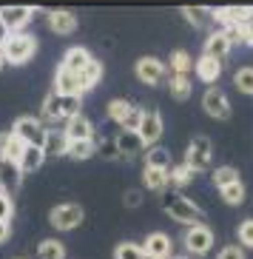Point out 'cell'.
Instances as JSON below:
<instances>
[{
    "mask_svg": "<svg viewBox=\"0 0 253 259\" xmlns=\"http://www.w3.org/2000/svg\"><path fill=\"white\" fill-rule=\"evenodd\" d=\"M31 17H34V6H3L0 9V20H3V26H6L12 34L26 29Z\"/></svg>",
    "mask_w": 253,
    "mask_h": 259,
    "instance_id": "obj_13",
    "label": "cell"
},
{
    "mask_svg": "<svg viewBox=\"0 0 253 259\" xmlns=\"http://www.w3.org/2000/svg\"><path fill=\"white\" fill-rule=\"evenodd\" d=\"M233 85H236L242 94L253 97V66H242V69H236V74H233Z\"/></svg>",
    "mask_w": 253,
    "mask_h": 259,
    "instance_id": "obj_36",
    "label": "cell"
},
{
    "mask_svg": "<svg viewBox=\"0 0 253 259\" xmlns=\"http://www.w3.org/2000/svg\"><path fill=\"white\" fill-rule=\"evenodd\" d=\"M77 114H83V97H60L54 92L43 100V108H40L43 122H69Z\"/></svg>",
    "mask_w": 253,
    "mask_h": 259,
    "instance_id": "obj_2",
    "label": "cell"
},
{
    "mask_svg": "<svg viewBox=\"0 0 253 259\" xmlns=\"http://www.w3.org/2000/svg\"><path fill=\"white\" fill-rule=\"evenodd\" d=\"M34 259H66V245L60 239H43L34 251Z\"/></svg>",
    "mask_w": 253,
    "mask_h": 259,
    "instance_id": "obj_30",
    "label": "cell"
},
{
    "mask_svg": "<svg viewBox=\"0 0 253 259\" xmlns=\"http://www.w3.org/2000/svg\"><path fill=\"white\" fill-rule=\"evenodd\" d=\"M26 145L12 134V131H0V160H9V162H17L20 154H23Z\"/></svg>",
    "mask_w": 253,
    "mask_h": 259,
    "instance_id": "obj_21",
    "label": "cell"
},
{
    "mask_svg": "<svg viewBox=\"0 0 253 259\" xmlns=\"http://www.w3.org/2000/svg\"><path fill=\"white\" fill-rule=\"evenodd\" d=\"M77 77H80V92H83V94H85V92H91L94 85L103 80V63L91 57V63H88V66H85V69L80 71Z\"/></svg>",
    "mask_w": 253,
    "mask_h": 259,
    "instance_id": "obj_25",
    "label": "cell"
},
{
    "mask_svg": "<svg viewBox=\"0 0 253 259\" xmlns=\"http://www.w3.org/2000/svg\"><path fill=\"white\" fill-rule=\"evenodd\" d=\"M0 54H3V63L23 66V63H29L37 54V37L29 34V31H15V34H9L6 46L0 49Z\"/></svg>",
    "mask_w": 253,
    "mask_h": 259,
    "instance_id": "obj_3",
    "label": "cell"
},
{
    "mask_svg": "<svg viewBox=\"0 0 253 259\" xmlns=\"http://www.w3.org/2000/svg\"><path fill=\"white\" fill-rule=\"evenodd\" d=\"M46 162V154H43V148H34V145H26L23 154H20V160H17V165H20V171L26 174H34V171H40V165Z\"/></svg>",
    "mask_w": 253,
    "mask_h": 259,
    "instance_id": "obj_22",
    "label": "cell"
},
{
    "mask_svg": "<svg viewBox=\"0 0 253 259\" xmlns=\"http://www.w3.org/2000/svg\"><path fill=\"white\" fill-rule=\"evenodd\" d=\"M242 177H239V171L233 165H216L214 174H211V183H214V188H228V185L239 183Z\"/></svg>",
    "mask_w": 253,
    "mask_h": 259,
    "instance_id": "obj_31",
    "label": "cell"
},
{
    "mask_svg": "<svg viewBox=\"0 0 253 259\" xmlns=\"http://www.w3.org/2000/svg\"><path fill=\"white\" fill-rule=\"evenodd\" d=\"M131 106H134V103H128V100H123V97L111 100V103H108V108H106V114H108V122H114L117 128H120V125H123V122H125V117H128Z\"/></svg>",
    "mask_w": 253,
    "mask_h": 259,
    "instance_id": "obj_32",
    "label": "cell"
},
{
    "mask_svg": "<svg viewBox=\"0 0 253 259\" xmlns=\"http://www.w3.org/2000/svg\"><path fill=\"white\" fill-rule=\"evenodd\" d=\"M145 165L148 168H162V171H171L174 160H171V151L168 148H162V145H154L145 151Z\"/></svg>",
    "mask_w": 253,
    "mask_h": 259,
    "instance_id": "obj_29",
    "label": "cell"
},
{
    "mask_svg": "<svg viewBox=\"0 0 253 259\" xmlns=\"http://www.w3.org/2000/svg\"><path fill=\"white\" fill-rule=\"evenodd\" d=\"M216 259H247L245 251L239 248V245H225L222 251L216 253Z\"/></svg>",
    "mask_w": 253,
    "mask_h": 259,
    "instance_id": "obj_42",
    "label": "cell"
},
{
    "mask_svg": "<svg viewBox=\"0 0 253 259\" xmlns=\"http://www.w3.org/2000/svg\"><path fill=\"white\" fill-rule=\"evenodd\" d=\"M230 49H233V43H230L228 34H225L222 29H214L205 37L202 54H205V57H214V60H219V63H225V60H228V54H230Z\"/></svg>",
    "mask_w": 253,
    "mask_h": 259,
    "instance_id": "obj_12",
    "label": "cell"
},
{
    "mask_svg": "<svg viewBox=\"0 0 253 259\" xmlns=\"http://www.w3.org/2000/svg\"><path fill=\"white\" fill-rule=\"evenodd\" d=\"M117 151H120V160H134V157H139V154L145 151V145H142V140H139L137 131H117Z\"/></svg>",
    "mask_w": 253,
    "mask_h": 259,
    "instance_id": "obj_15",
    "label": "cell"
},
{
    "mask_svg": "<svg viewBox=\"0 0 253 259\" xmlns=\"http://www.w3.org/2000/svg\"><path fill=\"white\" fill-rule=\"evenodd\" d=\"M94 140H77V143H69V148H66V157H71V160H88V157H94Z\"/></svg>",
    "mask_w": 253,
    "mask_h": 259,
    "instance_id": "obj_35",
    "label": "cell"
},
{
    "mask_svg": "<svg viewBox=\"0 0 253 259\" xmlns=\"http://www.w3.org/2000/svg\"><path fill=\"white\" fill-rule=\"evenodd\" d=\"M214 242H216V234L211 231V225H205V222L185 228L182 245H185V253H188V256H205V253H211Z\"/></svg>",
    "mask_w": 253,
    "mask_h": 259,
    "instance_id": "obj_5",
    "label": "cell"
},
{
    "mask_svg": "<svg viewBox=\"0 0 253 259\" xmlns=\"http://www.w3.org/2000/svg\"><path fill=\"white\" fill-rule=\"evenodd\" d=\"M134 74H137L139 83L145 85H160L165 77H168V69H165V63L160 57H139L134 63Z\"/></svg>",
    "mask_w": 253,
    "mask_h": 259,
    "instance_id": "obj_9",
    "label": "cell"
},
{
    "mask_svg": "<svg viewBox=\"0 0 253 259\" xmlns=\"http://www.w3.org/2000/svg\"><path fill=\"white\" fill-rule=\"evenodd\" d=\"M46 23H48V29H52L54 34H71V31H77V17L71 15V12H66V9L48 12Z\"/></svg>",
    "mask_w": 253,
    "mask_h": 259,
    "instance_id": "obj_19",
    "label": "cell"
},
{
    "mask_svg": "<svg viewBox=\"0 0 253 259\" xmlns=\"http://www.w3.org/2000/svg\"><path fill=\"white\" fill-rule=\"evenodd\" d=\"M182 162L191 168L193 174L208 171V168H211V162H214V145H211V140H208L205 134L193 137L191 143H188V148H185V160Z\"/></svg>",
    "mask_w": 253,
    "mask_h": 259,
    "instance_id": "obj_6",
    "label": "cell"
},
{
    "mask_svg": "<svg viewBox=\"0 0 253 259\" xmlns=\"http://www.w3.org/2000/svg\"><path fill=\"white\" fill-rule=\"evenodd\" d=\"M171 259H191V256H185V253H174Z\"/></svg>",
    "mask_w": 253,
    "mask_h": 259,
    "instance_id": "obj_46",
    "label": "cell"
},
{
    "mask_svg": "<svg viewBox=\"0 0 253 259\" xmlns=\"http://www.w3.org/2000/svg\"><path fill=\"white\" fill-rule=\"evenodd\" d=\"M63 134L69 143H77V140H94V122L85 114L71 117L69 122H63Z\"/></svg>",
    "mask_w": 253,
    "mask_h": 259,
    "instance_id": "obj_16",
    "label": "cell"
},
{
    "mask_svg": "<svg viewBox=\"0 0 253 259\" xmlns=\"http://www.w3.org/2000/svg\"><path fill=\"white\" fill-rule=\"evenodd\" d=\"M12 134H15L17 140L23 145H34V148H43V143H46V122L40 120V117H31V114H23L17 117L15 122H12Z\"/></svg>",
    "mask_w": 253,
    "mask_h": 259,
    "instance_id": "obj_4",
    "label": "cell"
},
{
    "mask_svg": "<svg viewBox=\"0 0 253 259\" xmlns=\"http://www.w3.org/2000/svg\"><path fill=\"white\" fill-rule=\"evenodd\" d=\"M123 202H125V208H139V205H142V191H139V188H128V191H125V197H123Z\"/></svg>",
    "mask_w": 253,
    "mask_h": 259,
    "instance_id": "obj_43",
    "label": "cell"
},
{
    "mask_svg": "<svg viewBox=\"0 0 253 259\" xmlns=\"http://www.w3.org/2000/svg\"><path fill=\"white\" fill-rule=\"evenodd\" d=\"M182 17L193 26V29H205V26L214 20V9H208V6H182Z\"/></svg>",
    "mask_w": 253,
    "mask_h": 259,
    "instance_id": "obj_24",
    "label": "cell"
},
{
    "mask_svg": "<svg viewBox=\"0 0 253 259\" xmlns=\"http://www.w3.org/2000/svg\"><path fill=\"white\" fill-rule=\"evenodd\" d=\"M88 63H91V54H88V49H85V46H74V49H69V52L63 54L60 69L71 71V74H80V71L88 66Z\"/></svg>",
    "mask_w": 253,
    "mask_h": 259,
    "instance_id": "obj_20",
    "label": "cell"
},
{
    "mask_svg": "<svg viewBox=\"0 0 253 259\" xmlns=\"http://www.w3.org/2000/svg\"><path fill=\"white\" fill-rule=\"evenodd\" d=\"M142 114H145V108L131 106L128 117H125V122L120 125V128H123V131H137V128H139V122H142Z\"/></svg>",
    "mask_w": 253,
    "mask_h": 259,
    "instance_id": "obj_39",
    "label": "cell"
},
{
    "mask_svg": "<svg viewBox=\"0 0 253 259\" xmlns=\"http://www.w3.org/2000/svg\"><path fill=\"white\" fill-rule=\"evenodd\" d=\"M222 66L225 63L214 60V57H205V54H199V57L193 60V71H196V77H199L202 83H208V89L216 85V80L222 77Z\"/></svg>",
    "mask_w": 253,
    "mask_h": 259,
    "instance_id": "obj_17",
    "label": "cell"
},
{
    "mask_svg": "<svg viewBox=\"0 0 253 259\" xmlns=\"http://www.w3.org/2000/svg\"><path fill=\"white\" fill-rule=\"evenodd\" d=\"M162 131H165V125H162V114L157 111V108H145L142 122H139V128H137L142 145H145V148H154V145L162 140Z\"/></svg>",
    "mask_w": 253,
    "mask_h": 259,
    "instance_id": "obj_10",
    "label": "cell"
},
{
    "mask_svg": "<svg viewBox=\"0 0 253 259\" xmlns=\"http://www.w3.org/2000/svg\"><path fill=\"white\" fill-rule=\"evenodd\" d=\"M12 213H15V199L0 194V222H12Z\"/></svg>",
    "mask_w": 253,
    "mask_h": 259,
    "instance_id": "obj_41",
    "label": "cell"
},
{
    "mask_svg": "<svg viewBox=\"0 0 253 259\" xmlns=\"http://www.w3.org/2000/svg\"><path fill=\"white\" fill-rule=\"evenodd\" d=\"M165 83H168V92H171V97L174 100H188L191 97V77H185V74H171L168 71V77H165Z\"/></svg>",
    "mask_w": 253,
    "mask_h": 259,
    "instance_id": "obj_27",
    "label": "cell"
},
{
    "mask_svg": "<svg viewBox=\"0 0 253 259\" xmlns=\"http://www.w3.org/2000/svg\"><path fill=\"white\" fill-rule=\"evenodd\" d=\"M165 69L171 71V74H185V77H191L193 71V57L185 49H177V52H171V60Z\"/></svg>",
    "mask_w": 253,
    "mask_h": 259,
    "instance_id": "obj_26",
    "label": "cell"
},
{
    "mask_svg": "<svg viewBox=\"0 0 253 259\" xmlns=\"http://www.w3.org/2000/svg\"><path fill=\"white\" fill-rule=\"evenodd\" d=\"M54 94H60V97H83L80 77L57 66V71H54Z\"/></svg>",
    "mask_w": 253,
    "mask_h": 259,
    "instance_id": "obj_18",
    "label": "cell"
},
{
    "mask_svg": "<svg viewBox=\"0 0 253 259\" xmlns=\"http://www.w3.org/2000/svg\"><path fill=\"white\" fill-rule=\"evenodd\" d=\"M162 211L168 213L174 222L185 225V228H191V225H199L202 222L199 205H196L193 199H188L185 194H179V191H165V194H162Z\"/></svg>",
    "mask_w": 253,
    "mask_h": 259,
    "instance_id": "obj_1",
    "label": "cell"
},
{
    "mask_svg": "<svg viewBox=\"0 0 253 259\" xmlns=\"http://www.w3.org/2000/svg\"><path fill=\"white\" fill-rule=\"evenodd\" d=\"M23 185V171L17 162H9V160H0V194L6 197H15L17 191Z\"/></svg>",
    "mask_w": 253,
    "mask_h": 259,
    "instance_id": "obj_14",
    "label": "cell"
},
{
    "mask_svg": "<svg viewBox=\"0 0 253 259\" xmlns=\"http://www.w3.org/2000/svg\"><path fill=\"white\" fill-rule=\"evenodd\" d=\"M9 236H12V222H0V245L9 242Z\"/></svg>",
    "mask_w": 253,
    "mask_h": 259,
    "instance_id": "obj_44",
    "label": "cell"
},
{
    "mask_svg": "<svg viewBox=\"0 0 253 259\" xmlns=\"http://www.w3.org/2000/svg\"><path fill=\"white\" fill-rule=\"evenodd\" d=\"M83 220H85V211L77 202H60V205H54L48 211V222L57 231H74L83 225Z\"/></svg>",
    "mask_w": 253,
    "mask_h": 259,
    "instance_id": "obj_7",
    "label": "cell"
},
{
    "mask_svg": "<svg viewBox=\"0 0 253 259\" xmlns=\"http://www.w3.org/2000/svg\"><path fill=\"white\" fill-rule=\"evenodd\" d=\"M9 34H12V31H9L6 26H3V20H0V49L6 46V40H9Z\"/></svg>",
    "mask_w": 253,
    "mask_h": 259,
    "instance_id": "obj_45",
    "label": "cell"
},
{
    "mask_svg": "<svg viewBox=\"0 0 253 259\" xmlns=\"http://www.w3.org/2000/svg\"><path fill=\"white\" fill-rule=\"evenodd\" d=\"M142 185L148 191H157V194H165L168 191V171H162V168H142Z\"/></svg>",
    "mask_w": 253,
    "mask_h": 259,
    "instance_id": "obj_23",
    "label": "cell"
},
{
    "mask_svg": "<svg viewBox=\"0 0 253 259\" xmlns=\"http://www.w3.org/2000/svg\"><path fill=\"white\" fill-rule=\"evenodd\" d=\"M236 236H239V248L245 251V248H253V217L250 220H242L239 222V228H236Z\"/></svg>",
    "mask_w": 253,
    "mask_h": 259,
    "instance_id": "obj_38",
    "label": "cell"
},
{
    "mask_svg": "<svg viewBox=\"0 0 253 259\" xmlns=\"http://www.w3.org/2000/svg\"><path fill=\"white\" fill-rule=\"evenodd\" d=\"M0 69H3V54H0Z\"/></svg>",
    "mask_w": 253,
    "mask_h": 259,
    "instance_id": "obj_47",
    "label": "cell"
},
{
    "mask_svg": "<svg viewBox=\"0 0 253 259\" xmlns=\"http://www.w3.org/2000/svg\"><path fill=\"white\" fill-rule=\"evenodd\" d=\"M219 197H222L225 205H242L247 199V191H245V183L239 180V183L228 185V188H219Z\"/></svg>",
    "mask_w": 253,
    "mask_h": 259,
    "instance_id": "obj_34",
    "label": "cell"
},
{
    "mask_svg": "<svg viewBox=\"0 0 253 259\" xmlns=\"http://www.w3.org/2000/svg\"><path fill=\"white\" fill-rule=\"evenodd\" d=\"M114 259H145V253H142V245L137 242H120L114 248Z\"/></svg>",
    "mask_w": 253,
    "mask_h": 259,
    "instance_id": "obj_37",
    "label": "cell"
},
{
    "mask_svg": "<svg viewBox=\"0 0 253 259\" xmlns=\"http://www.w3.org/2000/svg\"><path fill=\"white\" fill-rule=\"evenodd\" d=\"M17 259H20V256H17Z\"/></svg>",
    "mask_w": 253,
    "mask_h": 259,
    "instance_id": "obj_48",
    "label": "cell"
},
{
    "mask_svg": "<svg viewBox=\"0 0 253 259\" xmlns=\"http://www.w3.org/2000/svg\"><path fill=\"white\" fill-rule=\"evenodd\" d=\"M236 37H239V43H245V46H253V15L247 17L245 23L236 29Z\"/></svg>",
    "mask_w": 253,
    "mask_h": 259,
    "instance_id": "obj_40",
    "label": "cell"
},
{
    "mask_svg": "<svg viewBox=\"0 0 253 259\" xmlns=\"http://www.w3.org/2000/svg\"><path fill=\"white\" fill-rule=\"evenodd\" d=\"M66 148H69V140L63 131H48L46 143H43V154L46 157H66Z\"/></svg>",
    "mask_w": 253,
    "mask_h": 259,
    "instance_id": "obj_28",
    "label": "cell"
},
{
    "mask_svg": "<svg viewBox=\"0 0 253 259\" xmlns=\"http://www.w3.org/2000/svg\"><path fill=\"white\" fill-rule=\"evenodd\" d=\"M193 171L185 162H179V165H171V171H168V183L174 185V188H188V185L193 183Z\"/></svg>",
    "mask_w": 253,
    "mask_h": 259,
    "instance_id": "obj_33",
    "label": "cell"
},
{
    "mask_svg": "<svg viewBox=\"0 0 253 259\" xmlns=\"http://www.w3.org/2000/svg\"><path fill=\"white\" fill-rule=\"evenodd\" d=\"M202 111L214 120H230L233 108H230V100L228 94L219 89V85H211L205 94H202Z\"/></svg>",
    "mask_w": 253,
    "mask_h": 259,
    "instance_id": "obj_8",
    "label": "cell"
},
{
    "mask_svg": "<svg viewBox=\"0 0 253 259\" xmlns=\"http://www.w3.org/2000/svg\"><path fill=\"white\" fill-rule=\"evenodd\" d=\"M142 253H145V259H171L174 256V239L162 231H154L142 242Z\"/></svg>",
    "mask_w": 253,
    "mask_h": 259,
    "instance_id": "obj_11",
    "label": "cell"
}]
</instances>
